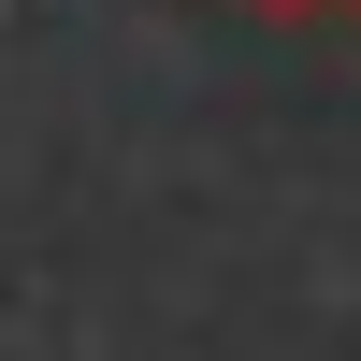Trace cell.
<instances>
[{"label":"cell","instance_id":"6da1fadb","mask_svg":"<svg viewBox=\"0 0 361 361\" xmlns=\"http://www.w3.org/2000/svg\"><path fill=\"white\" fill-rule=\"evenodd\" d=\"M260 15H361V0H260Z\"/></svg>","mask_w":361,"mask_h":361}]
</instances>
